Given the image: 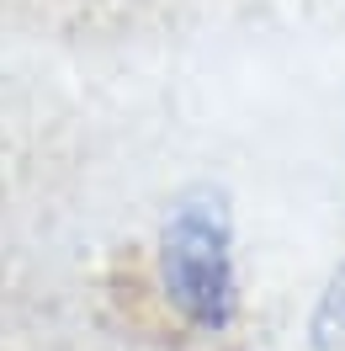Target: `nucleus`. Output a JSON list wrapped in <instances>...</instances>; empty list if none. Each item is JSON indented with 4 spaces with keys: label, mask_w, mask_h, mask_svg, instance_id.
Returning <instances> with one entry per match:
<instances>
[{
    "label": "nucleus",
    "mask_w": 345,
    "mask_h": 351,
    "mask_svg": "<svg viewBox=\"0 0 345 351\" xmlns=\"http://www.w3.org/2000/svg\"><path fill=\"white\" fill-rule=\"evenodd\" d=\"M159 277L170 304L202 330L234 319V261H229V223L218 208L186 202L159 240Z\"/></svg>",
    "instance_id": "obj_1"
},
{
    "label": "nucleus",
    "mask_w": 345,
    "mask_h": 351,
    "mask_svg": "<svg viewBox=\"0 0 345 351\" xmlns=\"http://www.w3.org/2000/svg\"><path fill=\"white\" fill-rule=\"evenodd\" d=\"M314 346H319V351L345 346V266L329 277L319 308H314Z\"/></svg>",
    "instance_id": "obj_2"
}]
</instances>
